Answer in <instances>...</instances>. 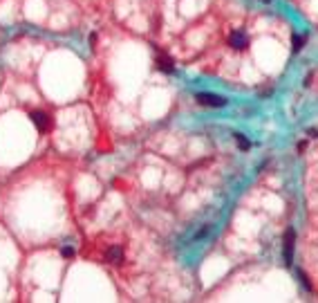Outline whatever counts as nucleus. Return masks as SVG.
Masks as SVG:
<instances>
[{
    "instance_id": "nucleus-8",
    "label": "nucleus",
    "mask_w": 318,
    "mask_h": 303,
    "mask_svg": "<svg viewBox=\"0 0 318 303\" xmlns=\"http://www.w3.org/2000/svg\"><path fill=\"white\" fill-rule=\"evenodd\" d=\"M235 142H237V146H240V148H242V151H249V148H251V142L247 140V137H244V135H240V133L235 135Z\"/></svg>"
},
{
    "instance_id": "nucleus-4",
    "label": "nucleus",
    "mask_w": 318,
    "mask_h": 303,
    "mask_svg": "<svg viewBox=\"0 0 318 303\" xmlns=\"http://www.w3.org/2000/svg\"><path fill=\"white\" fill-rule=\"evenodd\" d=\"M229 45L235 47V50H247L249 47V36L244 34L242 29H235L229 34Z\"/></svg>"
},
{
    "instance_id": "nucleus-6",
    "label": "nucleus",
    "mask_w": 318,
    "mask_h": 303,
    "mask_svg": "<svg viewBox=\"0 0 318 303\" xmlns=\"http://www.w3.org/2000/svg\"><path fill=\"white\" fill-rule=\"evenodd\" d=\"M105 258H108L112 265H121L123 263V250L119 245H112L110 250H108V254H105Z\"/></svg>"
},
{
    "instance_id": "nucleus-3",
    "label": "nucleus",
    "mask_w": 318,
    "mask_h": 303,
    "mask_svg": "<svg viewBox=\"0 0 318 303\" xmlns=\"http://www.w3.org/2000/svg\"><path fill=\"white\" fill-rule=\"evenodd\" d=\"M29 117H32L34 126H36L38 130H41V133H47V130L52 128V119H50V115H47V112H43V110H34Z\"/></svg>"
},
{
    "instance_id": "nucleus-2",
    "label": "nucleus",
    "mask_w": 318,
    "mask_h": 303,
    "mask_svg": "<svg viewBox=\"0 0 318 303\" xmlns=\"http://www.w3.org/2000/svg\"><path fill=\"white\" fill-rule=\"evenodd\" d=\"M155 68L157 70H162V72H166V74H173L175 72L173 58L168 56L166 52H159V50H157V54H155Z\"/></svg>"
},
{
    "instance_id": "nucleus-7",
    "label": "nucleus",
    "mask_w": 318,
    "mask_h": 303,
    "mask_svg": "<svg viewBox=\"0 0 318 303\" xmlns=\"http://www.w3.org/2000/svg\"><path fill=\"white\" fill-rule=\"evenodd\" d=\"M291 45H294V52H301L302 45H305V36L294 34V38H291Z\"/></svg>"
},
{
    "instance_id": "nucleus-5",
    "label": "nucleus",
    "mask_w": 318,
    "mask_h": 303,
    "mask_svg": "<svg viewBox=\"0 0 318 303\" xmlns=\"http://www.w3.org/2000/svg\"><path fill=\"white\" fill-rule=\"evenodd\" d=\"M294 261V229H287L285 236V265H291Z\"/></svg>"
},
{
    "instance_id": "nucleus-9",
    "label": "nucleus",
    "mask_w": 318,
    "mask_h": 303,
    "mask_svg": "<svg viewBox=\"0 0 318 303\" xmlns=\"http://www.w3.org/2000/svg\"><path fill=\"white\" fill-rule=\"evenodd\" d=\"M61 254H63L65 258H72V256H74V250H72V247H63V250H61Z\"/></svg>"
},
{
    "instance_id": "nucleus-1",
    "label": "nucleus",
    "mask_w": 318,
    "mask_h": 303,
    "mask_svg": "<svg viewBox=\"0 0 318 303\" xmlns=\"http://www.w3.org/2000/svg\"><path fill=\"white\" fill-rule=\"evenodd\" d=\"M195 101L200 106H206V108H222V106H226L224 97H220V94H211V92H197Z\"/></svg>"
}]
</instances>
